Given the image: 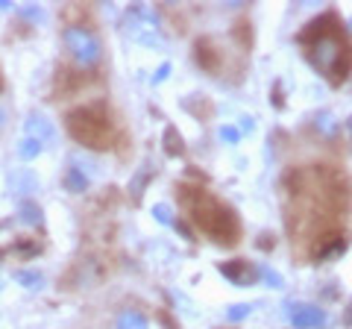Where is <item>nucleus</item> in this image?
Instances as JSON below:
<instances>
[{"mask_svg":"<svg viewBox=\"0 0 352 329\" xmlns=\"http://www.w3.org/2000/svg\"><path fill=\"white\" fill-rule=\"evenodd\" d=\"M3 120H6V115H3V109H0V127H3Z\"/></svg>","mask_w":352,"mask_h":329,"instance_id":"nucleus-10","label":"nucleus"},{"mask_svg":"<svg viewBox=\"0 0 352 329\" xmlns=\"http://www.w3.org/2000/svg\"><path fill=\"white\" fill-rule=\"evenodd\" d=\"M18 282H24L27 288H38L41 277H38V273H32V270H21V273H18Z\"/></svg>","mask_w":352,"mask_h":329,"instance_id":"nucleus-9","label":"nucleus"},{"mask_svg":"<svg viewBox=\"0 0 352 329\" xmlns=\"http://www.w3.org/2000/svg\"><path fill=\"white\" fill-rule=\"evenodd\" d=\"M65 41H68V50L74 53V59L80 65H94L97 62V41L88 30L68 27L65 30Z\"/></svg>","mask_w":352,"mask_h":329,"instance_id":"nucleus-5","label":"nucleus"},{"mask_svg":"<svg viewBox=\"0 0 352 329\" xmlns=\"http://www.w3.org/2000/svg\"><path fill=\"white\" fill-rule=\"evenodd\" d=\"M21 217H24L27 224H41V212L36 209V206H21Z\"/></svg>","mask_w":352,"mask_h":329,"instance_id":"nucleus-8","label":"nucleus"},{"mask_svg":"<svg viewBox=\"0 0 352 329\" xmlns=\"http://www.w3.org/2000/svg\"><path fill=\"white\" fill-rule=\"evenodd\" d=\"M176 197H179L185 217H188L197 233H203L208 241H214L220 247H235L241 235H244L238 212L223 197H217L212 189H206L200 182H182Z\"/></svg>","mask_w":352,"mask_h":329,"instance_id":"nucleus-3","label":"nucleus"},{"mask_svg":"<svg viewBox=\"0 0 352 329\" xmlns=\"http://www.w3.org/2000/svg\"><path fill=\"white\" fill-rule=\"evenodd\" d=\"M27 129H30V133H32V136H50V127H47V124H44V120H41V118H30V124H27Z\"/></svg>","mask_w":352,"mask_h":329,"instance_id":"nucleus-7","label":"nucleus"},{"mask_svg":"<svg viewBox=\"0 0 352 329\" xmlns=\"http://www.w3.org/2000/svg\"><path fill=\"white\" fill-rule=\"evenodd\" d=\"M68 129L80 145L91 150H109L115 145V120L109 118V109L103 103L80 106L68 115Z\"/></svg>","mask_w":352,"mask_h":329,"instance_id":"nucleus-4","label":"nucleus"},{"mask_svg":"<svg viewBox=\"0 0 352 329\" xmlns=\"http://www.w3.org/2000/svg\"><path fill=\"white\" fill-rule=\"evenodd\" d=\"M302 47V56L311 62L314 71H320L332 85H340L352 74V36L346 32L338 12H323L308 21L296 36Z\"/></svg>","mask_w":352,"mask_h":329,"instance_id":"nucleus-2","label":"nucleus"},{"mask_svg":"<svg viewBox=\"0 0 352 329\" xmlns=\"http://www.w3.org/2000/svg\"><path fill=\"white\" fill-rule=\"evenodd\" d=\"M38 141H32V138H27V141H21V147H18V153L24 159H32V156H38Z\"/></svg>","mask_w":352,"mask_h":329,"instance_id":"nucleus-6","label":"nucleus"},{"mask_svg":"<svg viewBox=\"0 0 352 329\" xmlns=\"http://www.w3.org/2000/svg\"><path fill=\"white\" fill-rule=\"evenodd\" d=\"M291 247L302 259H323L344 247L352 212V182L332 164H300L282 182Z\"/></svg>","mask_w":352,"mask_h":329,"instance_id":"nucleus-1","label":"nucleus"}]
</instances>
